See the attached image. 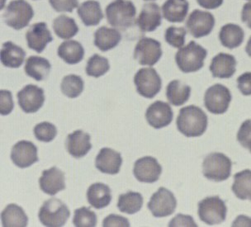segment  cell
I'll return each instance as SVG.
<instances>
[{
	"label": "cell",
	"mask_w": 251,
	"mask_h": 227,
	"mask_svg": "<svg viewBox=\"0 0 251 227\" xmlns=\"http://www.w3.org/2000/svg\"><path fill=\"white\" fill-rule=\"evenodd\" d=\"M57 54L67 64L75 65L80 62L84 58V47L79 42L69 40L60 44L58 48Z\"/></svg>",
	"instance_id": "obj_29"
},
{
	"label": "cell",
	"mask_w": 251,
	"mask_h": 227,
	"mask_svg": "<svg viewBox=\"0 0 251 227\" xmlns=\"http://www.w3.org/2000/svg\"><path fill=\"white\" fill-rule=\"evenodd\" d=\"M14 107L12 93L8 90L0 91V112L3 116L10 114Z\"/></svg>",
	"instance_id": "obj_42"
},
{
	"label": "cell",
	"mask_w": 251,
	"mask_h": 227,
	"mask_svg": "<svg viewBox=\"0 0 251 227\" xmlns=\"http://www.w3.org/2000/svg\"><path fill=\"white\" fill-rule=\"evenodd\" d=\"M224 0H197L199 5L206 9H215L219 8Z\"/></svg>",
	"instance_id": "obj_47"
},
{
	"label": "cell",
	"mask_w": 251,
	"mask_h": 227,
	"mask_svg": "<svg viewBox=\"0 0 251 227\" xmlns=\"http://www.w3.org/2000/svg\"><path fill=\"white\" fill-rule=\"evenodd\" d=\"M241 20L248 27L251 28V2H249L243 6L241 12Z\"/></svg>",
	"instance_id": "obj_48"
},
{
	"label": "cell",
	"mask_w": 251,
	"mask_h": 227,
	"mask_svg": "<svg viewBox=\"0 0 251 227\" xmlns=\"http://www.w3.org/2000/svg\"><path fill=\"white\" fill-rule=\"evenodd\" d=\"M215 26V18L209 12L195 9L188 17L186 26L189 33L195 37H206L209 35Z\"/></svg>",
	"instance_id": "obj_12"
},
{
	"label": "cell",
	"mask_w": 251,
	"mask_h": 227,
	"mask_svg": "<svg viewBox=\"0 0 251 227\" xmlns=\"http://www.w3.org/2000/svg\"><path fill=\"white\" fill-rule=\"evenodd\" d=\"M50 69V62L47 59L40 56H30L26 60L24 67L26 75L37 81L46 79L49 76Z\"/></svg>",
	"instance_id": "obj_28"
},
{
	"label": "cell",
	"mask_w": 251,
	"mask_h": 227,
	"mask_svg": "<svg viewBox=\"0 0 251 227\" xmlns=\"http://www.w3.org/2000/svg\"><path fill=\"white\" fill-rule=\"evenodd\" d=\"M91 137L89 134L78 130L69 134L67 138V151L72 156L77 159L85 156L91 150Z\"/></svg>",
	"instance_id": "obj_22"
},
{
	"label": "cell",
	"mask_w": 251,
	"mask_h": 227,
	"mask_svg": "<svg viewBox=\"0 0 251 227\" xmlns=\"http://www.w3.org/2000/svg\"><path fill=\"white\" fill-rule=\"evenodd\" d=\"M232 100L230 90L223 84L210 87L204 95V105L211 113L223 114L227 111Z\"/></svg>",
	"instance_id": "obj_8"
},
{
	"label": "cell",
	"mask_w": 251,
	"mask_h": 227,
	"mask_svg": "<svg viewBox=\"0 0 251 227\" xmlns=\"http://www.w3.org/2000/svg\"><path fill=\"white\" fill-rule=\"evenodd\" d=\"M134 83L139 94L147 99H153L160 91L162 81L154 68H143L136 74Z\"/></svg>",
	"instance_id": "obj_9"
},
{
	"label": "cell",
	"mask_w": 251,
	"mask_h": 227,
	"mask_svg": "<svg viewBox=\"0 0 251 227\" xmlns=\"http://www.w3.org/2000/svg\"><path fill=\"white\" fill-rule=\"evenodd\" d=\"M209 69L215 78H229L236 71V60L233 55L219 53L212 59Z\"/></svg>",
	"instance_id": "obj_20"
},
{
	"label": "cell",
	"mask_w": 251,
	"mask_h": 227,
	"mask_svg": "<svg viewBox=\"0 0 251 227\" xmlns=\"http://www.w3.org/2000/svg\"><path fill=\"white\" fill-rule=\"evenodd\" d=\"M71 212L60 199H50L45 202L40 209L38 217L45 227H63L68 221Z\"/></svg>",
	"instance_id": "obj_5"
},
{
	"label": "cell",
	"mask_w": 251,
	"mask_h": 227,
	"mask_svg": "<svg viewBox=\"0 0 251 227\" xmlns=\"http://www.w3.org/2000/svg\"><path fill=\"white\" fill-rule=\"evenodd\" d=\"M2 224L4 227H26L28 217L24 209L16 204H9L1 213Z\"/></svg>",
	"instance_id": "obj_30"
},
{
	"label": "cell",
	"mask_w": 251,
	"mask_h": 227,
	"mask_svg": "<svg viewBox=\"0 0 251 227\" xmlns=\"http://www.w3.org/2000/svg\"><path fill=\"white\" fill-rule=\"evenodd\" d=\"M245 32L241 26L235 24H229L221 28L219 33L220 41L223 47L234 49L240 47L244 41Z\"/></svg>",
	"instance_id": "obj_31"
},
{
	"label": "cell",
	"mask_w": 251,
	"mask_h": 227,
	"mask_svg": "<svg viewBox=\"0 0 251 227\" xmlns=\"http://www.w3.org/2000/svg\"><path fill=\"white\" fill-rule=\"evenodd\" d=\"M207 55L206 49L194 41L182 47L176 53V60L178 68L183 73H194L201 70L204 66V60Z\"/></svg>",
	"instance_id": "obj_2"
},
{
	"label": "cell",
	"mask_w": 251,
	"mask_h": 227,
	"mask_svg": "<svg viewBox=\"0 0 251 227\" xmlns=\"http://www.w3.org/2000/svg\"><path fill=\"white\" fill-rule=\"evenodd\" d=\"M26 53L22 47L12 42L3 43L1 50V62L8 68H19L23 65Z\"/></svg>",
	"instance_id": "obj_24"
},
{
	"label": "cell",
	"mask_w": 251,
	"mask_h": 227,
	"mask_svg": "<svg viewBox=\"0 0 251 227\" xmlns=\"http://www.w3.org/2000/svg\"><path fill=\"white\" fill-rule=\"evenodd\" d=\"M122 40L121 33L118 30L102 26L95 31L94 44L102 51L112 50L115 48Z\"/></svg>",
	"instance_id": "obj_26"
},
{
	"label": "cell",
	"mask_w": 251,
	"mask_h": 227,
	"mask_svg": "<svg viewBox=\"0 0 251 227\" xmlns=\"http://www.w3.org/2000/svg\"><path fill=\"white\" fill-rule=\"evenodd\" d=\"M34 135L38 141L50 142L57 135V129L51 123L44 122L35 126Z\"/></svg>",
	"instance_id": "obj_40"
},
{
	"label": "cell",
	"mask_w": 251,
	"mask_h": 227,
	"mask_svg": "<svg viewBox=\"0 0 251 227\" xmlns=\"http://www.w3.org/2000/svg\"><path fill=\"white\" fill-rule=\"evenodd\" d=\"M49 2L51 7L60 13H71L75 8H78V0H49Z\"/></svg>",
	"instance_id": "obj_43"
},
{
	"label": "cell",
	"mask_w": 251,
	"mask_h": 227,
	"mask_svg": "<svg viewBox=\"0 0 251 227\" xmlns=\"http://www.w3.org/2000/svg\"><path fill=\"white\" fill-rule=\"evenodd\" d=\"M191 88L183 84L180 80H173L168 84L166 96L168 100L174 106H182L190 98Z\"/></svg>",
	"instance_id": "obj_32"
},
{
	"label": "cell",
	"mask_w": 251,
	"mask_h": 227,
	"mask_svg": "<svg viewBox=\"0 0 251 227\" xmlns=\"http://www.w3.org/2000/svg\"><path fill=\"white\" fill-rule=\"evenodd\" d=\"M134 176L141 183H152L159 180L162 167L153 157L146 156L137 159L134 165Z\"/></svg>",
	"instance_id": "obj_13"
},
{
	"label": "cell",
	"mask_w": 251,
	"mask_h": 227,
	"mask_svg": "<svg viewBox=\"0 0 251 227\" xmlns=\"http://www.w3.org/2000/svg\"><path fill=\"white\" fill-rule=\"evenodd\" d=\"M237 87L245 96L251 95V72L242 74L237 78Z\"/></svg>",
	"instance_id": "obj_45"
},
{
	"label": "cell",
	"mask_w": 251,
	"mask_h": 227,
	"mask_svg": "<svg viewBox=\"0 0 251 227\" xmlns=\"http://www.w3.org/2000/svg\"><path fill=\"white\" fill-rule=\"evenodd\" d=\"M143 206V197L135 192L121 194L118 199V207L120 212L132 215L138 212Z\"/></svg>",
	"instance_id": "obj_34"
},
{
	"label": "cell",
	"mask_w": 251,
	"mask_h": 227,
	"mask_svg": "<svg viewBox=\"0 0 251 227\" xmlns=\"http://www.w3.org/2000/svg\"><path fill=\"white\" fill-rule=\"evenodd\" d=\"M161 44L156 40L143 37L136 44L134 58L142 66L155 65L162 56Z\"/></svg>",
	"instance_id": "obj_11"
},
{
	"label": "cell",
	"mask_w": 251,
	"mask_h": 227,
	"mask_svg": "<svg viewBox=\"0 0 251 227\" xmlns=\"http://www.w3.org/2000/svg\"><path fill=\"white\" fill-rule=\"evenodd\" d=\"M237 141L251 153V119L245 121L237 132Z\"/></svg>",
	"instance_id": "obj_41"
},
{
	"label": "cell",
	"mask_w": 251,
	"mask_h": 227,
	"mask_svg": "<svg viewBox=\"0 0 251 227\" xmlns=\"http://www.w3.org/2000/svg\"><path fill=\"white\" fill-rule=\"evenodd\" d=\"M79 18L85 26H96L103 19V13L97 1L89 0L79 6L77 11Z\"/></svg>",
	"instance_id": "obj_27"
},
{
	"label": "cell",
	"mask_w": 251,
	"mask_h": 227,
	"mask_svg": "<svg viewBox=\"0 0 251 227\" xmlns=\"http://www.w3.org/2000/svg\"><path fill=\"white\" fill-rule=\"evenodd\" d=\"M11 159L19 168L30 167L39 160L37 156V148L31 141H19L13 146L11 152Z\"/></svg>",
	"instance_id": "obj_15"
},
{
	"label": "cell",
	"mask_w": 251,
	"mask_h": 227,
	"mask_svg": "<svg viewBox=\"0 0 251 227\" xmlns=\"http://www.w3.org/2000/svg\"><path fill=\"white\" fill-rule=\"evenodd\" d=\"M34 16V11L25 0H13L7 6L3 18L8 26L21 30L28 25Z\"/></svg>",
	"instance_id": "obj_6"
},
{
	"label": "cell",
	"mask_w": 251,
	"mask_h": 227,
	"mask_svg": "<svg viewBox=\"0 0 251 227\" xmlns=\"http://www.w3.org/2000/svg\"><path fill=\"white\" fill-rule=\"evenodd\" d=\"M232 227H251V218L246 216H239L233 222Z\"/></svg>",
	"instance_id": "obj_49"
},
{
	"label": "cell",
	"mask_w": 251,
	"mask_h": 227,
	"mask_svg": "<svg viewBox=\"0 0 251 227\" xmlns=\"http://www.w3.org/2000/svg\"><path fill=\"white\" fill-rule=\"evenodd\" d=\"M87 199L89 203L94 208H104L112 201L111 189L104 183H94L88 189Z\"/></svg>",
	"instance_id": "obj_25"
},
{
	"label": "cell",
	"mask_w": 251,
	"mask_h": 227,
	"mask_svg": "<svg viewBox=\"0 0 251 227\" xmlns=\"http://www.w3.org/2000/svg\"><path fill=\"white\" fill-rule=\"evenodd\" d=\"M19 104L26 113L37 112L45 102L44 90L33 84H28L18 93Z\"/></svg>",
	"instance_id": "obj_14"
},
{
	"label": "cell",
	"mask_w": 251,
	"mask_h": 227,
	"mask_svg": "<svg viewBox=\"0 0 251 227\" xmlns=\"http://www.w3.org/2000/svg\"><path fill=\"white\" fill-rule=\"evenodd\" d=\"M84 85V81L81 77L75 75H70L63 78L60 89L64 95L70 99H75L82 94Z\"/></svg>",
	"instance_id": "obj_36"
},
{
	"label": "cell",
	"mask_w": 251,
	"mask_h": 227,
	"mask_svg": "<svg viewBox=\"0 0 251 227\" xmlns=\"http://www.w3.org/2000/svg\"><path fill=\"white\" fill-rule=\"evenodd\" d=\"M110 65L107 58L95 54L89 58L86 66V73L89 76L99 78L104 76L109 71Z\"/></svg>",
	"instance_id": "obj_37"
},
{
	"label": "cell",
	"mask_w": 251,
	"mask_h": 227,
	"mask_svg": "<svg viewBox=\"0 0 251 227\" xmlns=\"http://www.w3.org/2000/svg\"><path fill=\"white\" fill-rule=\"evenodd\" d=\"M232 162L223 153L207 154L202 162V174L209 180L223 182L229 178Z\"/></svg>",
	"instance_id": "obj_4"
},
{
	"label": "cell",
	"mask_w": 251,
	"mask_h": 227,
	"mask_svg": "<svg viewBox=\"0 0 251 227\" xmlns=\"http://www.w3.org/2000/svg\"><path fill=\"white\" fill-rule=\"evenodd\" d=\"M136 13V7L128 0H117L106 8L108 24L123 31L133 26Z\"/></svg>",
	"instance_id": "obj_3"
},
{
	"label": "cell",
	"mask_w": 251,
	"mask_h": 227,
	"mask_svg": "<svg viewBox=\"0 0 251 227\" xmlns=\"http://www.w3.org/2000/svg\"><path fill=\"white\" fill-rule=\"evenodd\" d=\"M40 188L45 193L54 196L60 191L66 189L65 174L57 167L44 170L39 178Z\"/></svg>",
	"instance_id": "obj_18"
},
{
	"label": "cell",
	"mask_w": 251,
	"mask_h": 227,
	"mask_svg": "<svg viewBox=\"0 0 251 227\" xmlns=\"http://www.w3.org/2000/svg\"><path fill=\"white\" fill-rule=\"evenodd\" d=\"M185 28L170 26L165 31V38L168 44L175 48H181L185 43Z\"/></svg>",
	"instance_id": "obj_39"
},
{
	"label": "cell",
	"mask_w": 251,
	"mask_h": 227,
	"mask_svg": "<svg viewBox=\"0 0 251 227\" xmlns=\"http://www.w3.org/2000/svg\"><path fill=\"white\" fill-rule=\"evenodd\" d=\"M26 39L28 47L31 50L41 53L45 50L47 45L52 42L53 37L45 23H37L29 27L26 31Z\"/></svg>",
	"instance_id": "obj_17"
},
{
	"label": "cell",
	"mask_w": 251,
	"mask_h": 227,
	"mask_svg": "<svg viewBox=\"0 0 251 227\" xmlns=\"http://www.w3.org/2000/svg\"><path fill=\"white\" fill-rule=\"evenodd\" d=\"M187 0H167L162 6L163 17L170 23H183L188 14Z\"/></svg>",
	"instance_id": "obj_23"
},
{
	"label": "cell",
	"mask_w": 251,
	"mask_h": 227,
	"mask_svg": "<svg viewBox=\"0 0 251 227\" xmlns=\"http://www.w3.org/2000/svg\"><path fill=\"white\" fill-rule=\"evenodd\" d=\"M227 207L218 196L208 197L199 203V217L201 222L209 225L221 224L226 220Z\"/></svg>",
	"instance_id": "obj_7"
},
{
	"label": "cell",
	"mask_w": 251,
	"mask_h": 227,
	"mask_svg": "<svg viewBox=\"0 0 251 227\" xmlns=\"http://www.w3.org/2000/svg\"><path fill=\"white\" fill-rule=\"evenodd\" d=\"M246 51L248 54L249 56L251 57V37H250L247 45H246Z\"/></svg>",
	"instance_id": "obj_50"
},
{
	"label": "cell",
	"mask_w": 251,
	"mask_h": 227,
	"mask_svg": "<svg viewBox=\"0 0 251 227\" xmlns=\"http://www.w3.org/2000/svg\"><path fill=\"white\" fill-rule=\"evenodd\" d=\"M102 227H129L130 223L128 220L122 216L118 215L112 214L109 215L108 217H106L103 222H102Z\"/></svg>",
	"instance_id": "obj_44"
},
{
	"label": "cell",
	"mask_w": 251,
	"mask_h": 227,
	"mask_svg": "<svg viewBox=\"0 0 251 227\" xmlns=\"http://www.w3.org/2000/svg\"><path fill=\"white\" fill-rule=\"evenodd\" d=\"M232 191L239 199L251 201V170H245L234 175Z\"/></svg>",
	"instance_id": "obj_33"
},
{
	"label": "cell",
	"mask_w": 251,
	"mask_h": 227,
	"mask_svg": "<svg viewBox=\"0 0 251 227\" xmlns=\"http://www.w3.org/2000/svg\"><path fill=\"white\" fill-rule=\"evenodd\" d=\"M73 224L76 227H94L97 225V216L85 206L77 209L75 212Z\"/></svg>",
	"instance_id": "obj_38"
},
{
	"label": "cell",
	"mask_w": 251,
	"mask_h": 227,
	"mask_svg": "<svg viewBox=\"0 0 251 227\" xmlns=\"http://www.w3.org/2000/svg\"><path fill=\"white\" fill-rule=\"evenodd\" d=\"M207 116L200 107L190 105L179 111L176 124L178 131L187 137H198L207 128Z\"/></svg>",
	"instance_id": "obj_1"
},
{
	"label": "cell",
	"mask_w": 251,
	"mask_h": 227,
	"mask_svg": "<svg viewBox=\"0 0 251 227\" xmlns=\"http://www.w3.org/2000/svg\"><path fill=\"white\" fill-rule=\"evenodd\" d=\"M169 227H197L196 223L194 222L193 217L190 216L178 214L174 219L171 220Z\"/></svg>",
	"instance_id": "obj_46"
},
{
	"label": "cell",
	"mask_w": 251,
	"mask_h": 227,
	"mask_svg": "<svg viewBox=\"0 0 251 227\" xmlns=\"http://www.w3.org/2000/svg\"><path fill=\"white\" fill-rule=\"evenodd\" d=\"M145 1H151V0H145Z\"/></svg>",
	"instance_id": "obj_51"
},
{
	"label": "cell",
	"mask_w": 251,
	"mask_h": 227,
	"mask_svg": "<svg viewBox=\"0 0 251 227\" xmlns=\"http://www.w3.org/2000/svg\"><path fill=\"white\" fill-rule=\"evenodd\" d=\"M53 29L55 34L62 39H71L78 31L75 21L68 16L60 15L54 20Z\"/></svg>",
	"instance_id": "obj_35"
},
{
	"label": "cell",
	"mask_w": 251,
	"mask_h": 227,
	"mask_svg": "<svg viewBox=\"0 0 251 227\" xmlns=\"http://www.w3.org/2000/svg\"><path fill=\"white\" fill-rule=\"evenodd\" d=\"M146 118L152 127L160 129L172 123L174 112L167 102L156 101L147 108Z\"/></svg>",
	"instance_id": "obj_16"
},
{
	"label": "cell",
	"mask_w": 251,
	"mask_h": 227,
	"mask_svg": "<svg viewBox=\"0 0 251 227\" xmlns=\"http://www.w3.org/2000/svg\"><path fill=\"white\" fill-rule=\"evenodd\" d=\"M136 24L142 31H153L161 24V13L158 4L149 3L145 4Z\"/></svg>",
	"instance_id": "obj_21"
},
{
	"label": "cell",
	"mask_w": 251,
	"mask_h": 227,
	"mask_svg": "<svg viewBox=\"0 0 251 227\" xmlns=\"http://www.w3.org/2000/svg\"><path fill=\"white\" fill-rule=\"evenodd\" d=\"M123 159L119 152L110 148H102L96 157L95 165L100 172L117 175L120 172Z\"/></svg>",
	"instance_id": "obj_19"
},
{
	"label": "cell",
	"mask_w": 251,
	"mask_h": 227,
	"mask_svg": "<svg viewBox=\"0 0 251 227\" xmlns=\"http://www.w3.org/2000/svg\"><path fill=\"white\" fill-rule=\"evenodd\" d=\"M177 201L172 192L167 188H160L151 198L148 208L155 217H169L176 211Z\"/></svg>",
	"instance_id": "obj_10"
}]
</instances>
